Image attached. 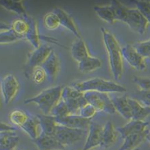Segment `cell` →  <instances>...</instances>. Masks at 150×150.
Segmentation results:
<instances>
[{"label":"cell","mask_w":150,"mask_h":150,"mask_svg":"<svg viewBox=\"0 0 150 150\" xmlns=\"http://www.w3.org/2000/svg\"><path fill=\"white\" fill-rule=\"evenodd\" d=\"M110 5L114 11L116 21L125 23L137 34H145L149 23L137 8H128L116 0H112Z\"/></svg>","instance_id":"obj_1"},{"label":"cell","mask_w":150,"mask_h":150,"mask_svg":"<svg viewBox=\"0 0 150 150\" xmlns=\"http://www.w3.org/2000/svg\"><path fill=\"white\" fill-rule=\"evenodd\" d=\"M103 41L108 55L110 71L115 80L122 78L123 74V57L122 47L113 35L104 28H101Z\"/></svg>","instance_id":"obj_2"},{"label":"cell","mask_w":150,"mask_h":150,"mask_svg":"<svg viewBox=\"0 0 150 150\" xmlns=\"http://www.w3.org/2000/svg\"><path fill=\"white\" fill-rule=\"evenodd\" d=\"M63 86H56L44 89L35 96L25 100V104H35L42 114L50 115L53 108L62 99Z\"/></svg>","instance_id":"obj_3"},{"label":"cell","mask_w":150,"mask_h":150,"mask_svg":"<svg viewBox=\"0 0 150 150\" xmlns=\"http://www.w3.org/2000/svg\"><path fill=\"white\" fill-rule=\"evenodd\" d=\"M71 86L81 92L95 91L108 94L125 93L126 92V88L124 86L99 77H93L84 81L74 83Z\"/></svg>","instance_id":"obj_4"},{"label":"cell","mask_w":150,"mask_h":150,"mask_svg":"<svg viewBox=\"0 0 150 150\" xmlns=\"http://www.w3.org/2000/svg\"><path fill=\"white\" fill-rule=\"evenodd\" d=\"M83 95L87 103L93 106L97 112H105L110 115H113L116 112L112 98L108 93L87 91L83 92Z\"/></svg>","instance_id":"obj_5"},{"label":"cell","mask_w":150,"mask_h":150,"mask_svg":"<svg viewBox=\"0 0 150 150\" xmlns=\"http://www.w3.org/2000/svg\"><path fill=\"white\" fill-rule=\"evenodd\" d=\"M52 50V47L47 45H43L39 47L33 49V51L28 54L27 60L24 66V75L26 78L31 79L33 69L38 66H41Z\"/></svg>","instance_id":"obj_6"},{"label":"cell","mask_w":150,"mask_h":150,"mask_svg":"<svg viewBox=\"0 0 150 150\" xmlns=\"http://www.w3.org/2000/svg\"><path fill=\"white\" fill-rule=\"evenodd\" d=\"M86 131L68 128L57 124L54 136L63 146H72L83 137Z\"/></svg>","instance_id":"obj_7"},{"label":"cell","mask_w":150,"mask_h":150,"mask_svg":"<svg viewBox=\"0 0 150 150\" xmlns=\"http://www.w3.org/2000/svg\"><path fill=\"white\" fill-rule=\"evenodd\" d=\"M122 57L135 70L144 71L146 70V59L137 52L133 45H125L122 47Z\"/></svg>","instance_id":"obj_8"},{"label":"cell","mask_w":150,"mask_h":150,"mask_svg":"<svg viewBox=\"0 0 150 150\" xmlns=\"http://www.w3.org/2000/svg\"><path fill=\"white\" fill-rule=\"evenodd\" d=\"M0 88L3 96L4 102L6 104H9L14 100L20 89L18 79L12 74H6L2 78Z\"/></svg>","instance_id":"obj_9"},{"label":"cell","mask_w":150,"mask_h":150,"mask_svg":"<svg viewBox=\"0 0 150 150\" xmlns=\"http://www.w3.org/2000/svg\"><path fill=\"white\" fill-rule=\"evenodd\" d=\"M102 130V125L96 122L91 121L88 128L86 140L83 150H92L96 147L101 146Z\"/></svg>","instance_id":"obj_10"},{"label":"cell","mask_w":150,"mask_h":150,"mask_svg":"<svg viewBox=\"0 0 150 150\" xmlns=\"http://www.w3.org/2000/svg\"><path fill=\"white\" fill-rule=\"evenodd\" d=\"M57 124L68 128L86 131L89 128L91 120H87L80 115H68L65 117L55 118Z\"/></svg>","instance_id":"obj_11"},{"label":"cell","mask_w":150,"mask_h":150,"mask_svg":"<svg viewBox=\"0 0 150 150\" xmlns=\"http://www.w3.org/2000/svg\"><path fill=\"white\" fill-rule=\"evenodd\" d=\"M33 142L38 150H62L65 148L54 135L47 134L42 131L39 137Z\"/></svg>","instance_id":"obj_12"},{"label":"cell","mask_w":150,"mask_h":150,"mask_svg":"<svg viewBox=\"0 0 150 150\" xmlns=\"http://www.w3.org/2000/svg\"><path fill=\"white\" fill-rule=\"evenodd\" d=\"M41 67L46 73L48 80L53 81L56 79L59 71L60 62L55 51L52 50L47 58L41 64Z\"/></svg>","instance_id":"obj_13"},{"label":"cell","mask_w":150,"mask_h":150,"mask_svg":"<svg viewBox=\"0 0 150 150\" xmlns=\"http://www.w3.org/2000/svg\"><path fill=\"white\" fill-rule=\"evenodd\" d=\"M53 11L58 16L61 26H62L65 29L71 32L77 38H82L81 35H80V31L77 29V25H76L74 19L72 18L70 14L67 13L64 9L61 8H55Z\"/></svg>","instance_id":"obj_14"},{"label":"cell","mask_w":150,"mask_h":150,"mask_svg":"<svg viewBox=\"0 0 150 150\" xmlns=\"http://www.w3.org/2000/svg\"><path fill=\"white\" fill-rule=\"evenodd\" d=\"M149 126V122L145 121H137V120H130L128 123L119 127L116 129V131L119 132L121 135L122 138H125L127 136L132 134L140 133L143 131H147Z\"/></svg>","instance_id":"obj_15"},{"label":"cell","mask_w":150,"mask_h":150,"mask_svg":"<svg viewBox=\"0 0 150 150\" xmlns=\"http://www.w3.org/2000/svg\"><path fill=\"white\" fill-rule=\"evenodd\" d=\"M25 21H26L29 23V30L25 36V39L33 46V49L39 47L41 46L40 41H41V35L38 33V25L35 20L29 14L23 17Z\"/></svg>","instance_id":"obj_16"},{"label":"cell","mask_w":150,"mask_h":150,"mask_svg":"<svg viewBox=\"0 0 150 150\" xmlns=\"http://www.w3.org/2000/svg\"><path fill=\"white\" fill-rule=\"evenodd\" d=\"M115 110L126 120H131V110L129 104V97L126 95L111 98Z\"/></svg>","instance_id":"obj_17"},{"label":"cell","mask_w":150,"mask_h":150,"mask_svg":"<svg viewBox=\"0 0 150 150\" xmlns=\"http://www.w3.org/2000/svg\"><path fill=\"white\" fill-rule=\"evenodd\" d=\"M71 54L73 59L77 63L90 56L86 42L82 38H76L73 41L71 46Z\"/></svg>","instance_id":"obj_18"},{"label":"cell","mask_w":150,"mask_h":150,"mask_svg":"<svg viewBox=\"0 0 150 150\" xmlns=\"http://www.w3.org/2000/svg\"><path fill=\"white\" fill-rule=\"evenodd\" d=\"M146 132L147 131H146L127 136L125 138L123 139V143L118 150H134L138 149V147L146 140Z\"/></svg>","instance_id":"obj_19"},{"label":"cell","mask_w":150,"mask_h":150,"mask_svg":"<svg viewBox=\"0 0 150 150\" xmlns=\"http://www.w3.org/2000/svg\"><path fill=\"white\" fill-rule=\"evenodd\" d=\"M117 139L116 129L112 122L108 121L103 126L101 143L100 146L108 149L112 146Z\"/></svg>","instance_id":"obj_20"},{"label":"cell","mask_w":150,"mask_h":150,"mask_svg":"<svg viewBox=\"0 0 150 150\" xmlns=\"http://www.w3.org/2000/svg\"><path fill=\"white\" fill-rule=\"evenodd\" d=\"M19 140L15 131L0 133V150H15Z\"/></svg>","instance_id":"obj_21"},{"label":"cell","mask_w":150,"mask_h":150,"mask_svg":"<svg viewBox=\"0 0 150 150\" xmlns=\"http://www.w3.org/2000/svg\"><path fill=\"white\" fill-rule=\"evenodd\" d=\"M129 104L131 110V120L144 121L150 115V108L144 107L132 98H129Z\"/></svg>","instance_id":"obj_22"},{"label":"cell","mask_w":150,"mask_h":150,"mask_svg":"<svg viewBox=\"0 0 150 150\" xmlns=\"http://www.w3.org/2000/svg\"><path fill=\"white\" fill-rule=\"evenodd\" d=\"M21 128L29 135V137L32 139L33 141L37 139L41 133L39 120L38 119L37 116H29L27 121L23 126L21 127Z\"/></svg>","instance_id":"obj_23"},{"label":"cell","mask_w":150,"mask_h":150,"mask_svg":"<svg viewBox=\"0 0 150 150\" xmlns=\"http://www.w3.org/2000/svg\"><path fill=\"white\" fill-rule=\"evenodd\" d=\"M93 11L99 18L108 23L113 24L117 21L114 11L110 5H96L93 7Z\"/></svg>","instance_id":"obj_24"},{"label":"cell","mask_w":150,"mask_h":150,"mask_svg":"<svg viewBox=\"0 0 150 150\" xmlns=\"http://www.w3.org/2000/svg\"><path fill=\"white\" fill-rule=\"evenodd\" d=\"M101 66H102V62L101 59L90 55L80 62L77 67H78V70L82 73H90L99 69Z\"/></svg>","instance_id":"obj_25"},{"label":"cell","mask_w":150,"mask_h":150,"mask_svg":"<svg viewBox=\"0 0 150 150\" xmlns=\"http://www.w3.org/2000/svg\"><path fill=\"white\" fill-rule=\"evenodd\" d=\"M37 117L39 120L41 131L47 134L54 135L56 128L57 126V122L55 117L51 115H45L42 113L37 115Z\"/></svg>","instance_id":"obj_26"},{"label":"cell","mask_w":150,"mask_h":150,"mask_svg":"<svg viewBox=\"0 0 150 150\" xmlns=\"http://www.w3.org/2000/svg\"><path fill=\"white\" fill-rule=\"evenodd\" d=\"M0 5L9 11L14 12L23 18L28 14L22 1L13 0H2L0 1Z\"/></svg>","instance_id":"obj_27"},{"label":"cell","mask_w":150,"mask_h":150,"mask_svg":"<svg viewBox=\"0 0 150 150\" xmlns=\"http://www.w3.org/2000/svg\"><path fill=\"white\" fill-rule=\"evenodd\" d=\"M11 29L20 38H24L29 30V23L23 18L15 19L10 25Z\"/></svg>","instance_id":"obj_28"},{"label":"cell","mask_w":150,"mask_h":150,"mask_svg":"<svg viewBox=\"0 0 150 150\" xmlns=\"http://www.w3.org/2000/svg\"><path fill=\"white\" fill-rule=\"evenodd\" d=\"M28 118L29 115L25 111L20 109L14 110L9 114V120L15 126H18L20 128L26 123Z\"/></svg>","instance_id":"obj_29"},{"label":"cell","mask_w":150,"mask_h":150,"mask_svg":"<svg viewBox=\"0 0 150 150\" xmlns=\"http://www.w3.org/2000/svg\"><path fill=\"white\" fill-rule=\"evenodd\" d=\"M43 22L45 27L49 30H55L58 29L60 25V21L58 16L56 15L53 11L47 13L43 19Z\"/></svg>","instance_id":"obj_30"},{"label":"cell","mask_w":150,"mask_h":150,"mask_svg":"<svg viewBox=\"0 0 150 150\" xmlns=\"http://www.w3.org/2000/svg\"><path fill=\"white\" fill-rule=\"evenodd\" d=\"M50 115L53 116L55 118H61L65 117V116H68L70 114L69 110H68V107H67L65 101L61 99L56 105L53 108V109L50 111Z\"/></svg>","instance_id":"obj_31"},{"label":"cell","mask_w":150,"mask_h":150,"mask_svg":"<svg viewBox=\"0 0 150 150\" xmlns=\"http://www.w3.org/2000/svg\"><path fill=\"white\" fill-rule=\"evenodd\" d=\"M83 96V92L75 89L72 86H63L62 92V99L63 101L69 100V99H77L79 98L82 97Z\"/></svg>","instance_id":"obj_32"},{"label":"cell","mask_w":150,"mask_h":150,"mask_svg":"<svg viewBox=\"0 0 150 150\" xmlns=\"http://www.w3.org/2000/svg\"><path fill=\"white\" fill-rule=\"evenodd\" d=\"M144 107L150 108V91L137 90L134 92L133 98Z\"/></svg>","instance_id":"obj_33"},{"label":"cell","mask_w":150,"mask_h":150,"mask_svg":"<svg viewBox=\"0 0 150 150\" xmlns=\"http://www.w3.org/2000/svg\"><path fill=\"white\" fill-rule=\"evenodd\" d=\"M47 78L45 71L41 66H38L33 69L31 75V79L35 84H41Z\"/></svg>","instance_id":"obj_34"},{"label":"cell","mask_w":150,"mask_h":150,"mask_svg":"<svg viewBox=\"0 0 150 150\" xmlns=\"http://www.w3.org/2000/svg\"><path fill=\"white\" fill-rule=\"evenodd\" d=\"M20 39L21 38L14 34L11 29L0 32V44H10Z\"/></svg>","instance_id":"obj_35"},{"label":"cell","mask_w":150,"mask_h":150,"mask_svg":"<svg viewBox=\"0 0 150 150\" xmlns=\"http://www.w3.org/2000/svg\"><path fill=\"white\" fill-rule=\"evenodd\" d=\"M137 8L138 9L147 22L150 23V1H135Z\"/></svg>","instance_id":"obj_36"},{"label":"cell","mask_w":150,"mask_h":150,"mask_svg":"<svg viewBox=\"0 0 150 150\" xmlns=\"http://www.w3.org/2000/svg\"><path fill=\"white\" fill-rule=\"evenodd\" d=\"M134 46L136 48L137 52L144 58L150 59V38L147 41L137 43L134 45Z\"/></svg>","instance_id":"obj_37"},{"label":"cell","mask_w":150,"mask_h":150,"mask_svg":"<svg viewBox=\"0 0 150 150\" xmlns=\"http://www.w3.org/2000/svg\"><path fill=\"white\" fill-rule=\"evenodd\" d=\"M97 110L95 109L93 106L91 104H87L84 107H83L79 111V115L82 117L87 119V120H92V118L95 116L96 114Z\"/></svg>","instance_id":"obj_38"},{"label":"cell","mask_w":150,"mask_h":150,"mask_svg":"<svg viewBox=\"0 0 150 150\" xmlns=\"http://www.w3.org/2000/svg\"><path fill=\"white\" fill-rule=\"evenodd\" d=\"M134 82L141 90L150 91V77H134Z\"/></svg>","instance_id":"obj_39"},{"label":"cell","mask_w":150,"mask_h":150,"mask_svg":"<svg viewBox=\"0 0 150 150\" xmlns=\"http://www.w3.org/2000/svg\"><path fill=\"white\" fill-rule=\"evenodd\" d=\"M15 128L13 126H11L7 123L2 122L0 121V133L2 132H6V131H15Z\"/></svg>","instance_id":"obj_40"},{"label":"cell","mask_w":150,"mask_h":150,"mask_svg":"<svg viewBox=\"0 0 150 150\" xmlns=\"http://www.w3.org/2000/svg\"><path fill=\"white\" fill-rule=\"evenodd\" d=\"M11 29V26L3 22H0V32Z\"/></svg>","instance_id":"obj_41"},{"label":"cell","mask_w":150,"mask_h":150,"mask_svg":"<svg viewBox=\"0 0 150 150\" xmlns=\"http://www.w3.org/2000/svg\"><path fill=\"white\" fill-rule=\"evenodd\" d=\"M146 140L150 144V130L147 131L146 135Z\"/></svg>","instance_id":"obj_42"},{"label":"cell","mask_w":150,"mask_h":150,"mask_svg":"<svg viewBox=\"0 0 150 150\" xmlns=\"http://www.w3.org/2000/svg\"><path fill=\"white\" fill-rule=\"evenodd\" d=\"M2 108V101H1V96H0V108Z\"/></svg>","instance_id":"obj_43"},{"label":"cell","mask_w":150,"mask_h":150,"mask_svg":"<svg viewBox=\"0 0 150 150\" xmlns=\"http://www.w3.org/2000/svg\"><path fill=\"white\" fill-rule=\"evenodd\" d=\"M134 150H139V149H134Z\"/></svg>","instance_id":"obj_44"},{"label":"cell","mask_w":150,"mask_h":150,"mask_svg":"<svg viewBox=\"0 0 150 150\" xmlns=\"http://www.w3.org/2000/svg\"><path fill=\"white\" fill-rule=\"evenodd\" d=\"M15 150H19V149H15Z\"/></svg>","instance_id":"obj_45"},{"label":"cell","mask_w":150,"mask_h":150,"mask_svg":"<svg viewBox=\"0 0 150 150\" xmlns=\"http://www.w3.org/2000/svg\"><path fill=\"white\" fill-rule=\"evenodd\" d=\"M62 150H63V149H62Z\"/></svg>","instance_id":"obj_46"}]
</instances>
